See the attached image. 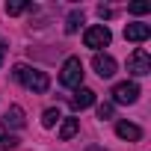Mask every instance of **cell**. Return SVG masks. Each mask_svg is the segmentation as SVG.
<instances>
[{
    "label": "cell",
    "mask_w": 151,
    "mask_h": 151,
    "mask_svg": "<svg viewBox=\"0 0 151 151\" xmlns=\"http://www.w3.org/2000/svg\"><path fill=\"white\" fill-rule=\"evenodd\" d=\"M15 80L18 83H24L27 89H33L36 95H42V92H47V86H50V77L45 71H39V68H30V65H15Z\"/></svg>",
    "instance_id": "6da1fadb"
},
{
    "label": "cell",
    "mask_w": 151,
    "mask_h": 151,
    "mask_svg": "<svg viewBox=\"0 0 151 151\" xmlns=\"http://www.w3.org/2000/svg\"><path fill=\"white\" fill-rule=\"evenodd\" d=\"M83 62H80V56H68L65 59V65H62V71H59V83L62 86H68V89H80L83 86Z\"/></svg>",
    "instance_id": "7a4b0ae2"
},
{
    "label": "cell",
    "mask_w": 151,
    "mask_h": 151,
    "mask_svg": "<svg viewBox=\"0 0 151 151\" xmlns=\"http://www.w3.org/2000/svg\"><path fill=\"white\" fill-rule=\"evenodd\" d=\"M110 42H113V33H110L104 24H95V27H89V30L83 33V45L92 47L95 53H101V47H107Z\"/></svg>",
    "instance_id": "3957f363"
},
{
    "label": "cell",
    "mask_w": 151,
    "mask_h": 151,
    "mask_svg": "<svg viewBox=\"0 0 151 151\" xmlns=\"http://www.w3.org/2000/svg\"><path fill=\"white\" fill-rule=\"evenodd\" d=\"M136 101H139V86L133 80H124V83L113 86V107L116 104H136Z\"/></svg>",
    "instance_id": "277c9868"
},
{
    "label": "cell",
    "mask_w": 151,
    "mask_h": 151,
    "mask_svg": "<svg viewBox=\"0 0 151 151\" xmlns=\"http://www.w3.org/2000/svg\"><path fill=\"white\" fill-rule=\"evenodd\" d=\"M127 71L133 74V77H145V74H151V56L142 47H136L130 53V59H127Z\"/></svg>",
    "instance_id": "5b68a950"
},
{
    "label": "cell",
    "mask_w": 151,
    "mask_h": 151,
    "mask_svg": "<svg viewBox=\"0 0 151 151\" xmlns=\"http://www.w3.org/2000/svg\"><path fill=\"white\" fill-rule=\"evenodd\" d=\"M92 68L98 71V77H101V80H107V77H113V74H116V59H113L110 53H95Z\"/></svg>",
    "instance_id": "8992f818"
},
{
    "label": "cell",
    "mask_w": 151,
    "mask_h": 151,
    "mask_svg": "<svg viewBox=\"0 0 151 151\" xmlns=\"http://www.w3.org/2000/svg\"><path fill=\"white\" fill-rule=\"evenodd\" d=\"M92 104H95V92L86 89V86H80L77 92L71 95V107H74V110H89Z\"/></svg>",
    "instance_id": "52a82bcc"
},
{
    "label": "cell",
    "mask_w": 151,
    "mask_h": 151,
    "mask_svg": "<svg viewBox=\"0 0 151 151\" xmlns=\"http://www.w3.org/2000/svg\"><path fill=\"white\" fill-rule=\"evenodd\" d=\"M3 127L9 130H18V127H24V110L18 107V104H12L9 110H6V116H3Z\"/></svg>",
    "instance_id": "ba28073f"
},
{
    "label": "cell",
    "mask_w": 151,
    "mask_h": 151,
    "mask_svg": "<svg viewBox=\"0 0 151 151\" xmlns=\"http://www.w3.org/2000/svg\"><path fill=\"white\" fill-rule=\"evenodd\" d=\"M116 136L119 139H127V142H136V139H142V130L133 122H119L116 124Z\"/></svg>",
    "instance_id": "9c48e42d"
},
{
    "label": "cell",
    "mask_w": 151,
    "mask_h": 151,
    "mask_svg": "<svg viewBox=\"0 0 151 151\" xmlns=\"http://www.w3.org/2000/svg\"><path fill=\"white\" fill-rule=\"evenodd\" d=\"M151 36V27L148 24H127L124 27V39L127 42H145Z\"/></svg>",
    "instance_id": "30bf717a"
},
{
    "label": "cell",
    "mask_w": 151,
    "mask_h": 151,
    "mask_svg": "<svg viewBox=\"0 0 151 151\" xmlns=\"http://www.w3.org/2000/svg\"><path fill=\"white\" fill-rule=\"evenodd\" d=\"M77 127H80V119H74V116L62 119V124H59V139H71L74 133H77Z\"/></svg>",
    "instance_id": "8fae6325"
},
{
    "label": "cell",
    "mask_w": 151,
    "mask_h": 151,
    "mask_svg": "<svg viewBox=\"0 0 151 151\" xmlns=\"http://www.w3.org/2000/svg\"><path fill=\"white\" fill-rule=\"evenodd\" d=\"M27 9H30L27 0H12V3L6 0V15H21V12H27Z\"/></svg>",
    "instance_id": "7c38bea8"
},
{
    "label": "cell",
    "mask_w": 151,
    "mask_h": 151,
    "mask_svg": "<svg viewBox=\"0 0 151 151\" xmlns=\"http://www.w3.org/2000/svg\"><path fill=\"white\" fill-rule=\"evenodd\" d=\"M59 119H62V116H59V110H56V107H50V110H45V116H42V124H45V127H53Z\"/></svg>",
    "instance_id": "4fadbf2b"
},
{
    "label": "cell",
    "mask_w": 151,
    "mask_h": 151,
    "mask_svg": "<svg viewBox=\"0 0 151 151\" xmlns=\"http://www.w3.org/2000/svg\"><path fill=\"white\" fill-rule=\"evenodd\" d=\"M80 24H83V12H71L68 15V24H65V33H77Z\"/></svg>",
    "instance_id": "5bb4252c"
},
{
    "label": "cell",
    "mask_w": 151,
    "mask_h": 151,
    "mask_svg": "<svg viewBox=\"0 0 151 151\" xmlns=\"http://www.w3.org/2000/svg\"><path fill=\"white\" fill-rule=\"evenodd\" d=\"M12 148H18V136L3 133V136H0V151H12Z\"/></svg>",
    "instance_id": "9a60e30c"
},
{
    "label": "cell",
    "mask_w": 151,
    "mask_h": 151,
    "mask_svg": "<svg viewBox=\"0 0 151 151\" xmlns=\"http://www.w3.org/2000/svg\"><path fill=\"white\" fill-rule=\"evenodd\" d=\"M127 9H130V12H133V15H145V12H148V9H151V3H130V6H127Z\"/></svg>",
    "instance_id": "2e32d148"
},
{
    "label": "cell",
    "mask_w": 151,
    "mask_h": 151,
    "mask_svg": "<svg viewBox=\"0 0 151 151\" xmlns=\"http://www.w3.org/2000/svg\"><path fill=\"white\" fill-rule=\"evenodd\" d=\"M98 119H113V104H101L98 107Z\"/></svg>",
    "instance_id": "e0dca14e"
},
{
    "label": "cell",
    "mask_w": 151,
    "mask_h": 151,
    "mask_svg": "<svg viewBox=\"0 0 151 151\" xmlns=\"http://www.w3.org/2000/svg\"><path fill=\"white\" fill-rule=\"evenodd\" d=\"M3 59H6V45H0V65H3Z\"/></svg>",
    "instance_id": "ac0fdd59"
},
{
    "label": "cell",
    "mask_w": 151,
    "mask_h": 151,
    "mask_svg": "<svg viewBox=\"0 0 151 151\" xmlns=\"http://www.w3.org/2000/svg\"><path fill=\"white\" fill-rule=\"evenodd\" d=\"M89 151H98V148H89Z\"/></svg>",
    "instance_id": "d6986e66"
}]
</instances>
